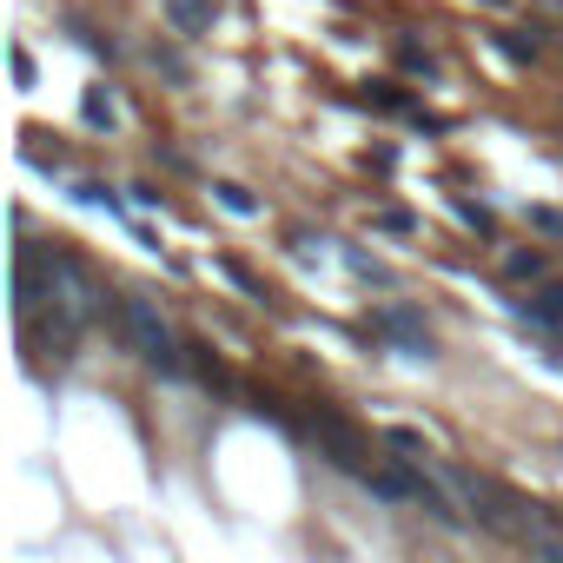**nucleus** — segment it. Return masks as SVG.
<instances>
[{"label":"nucleus","mask_w":563,"mask_h":563,"mask_svg":"<svg viewBox=\"0 0 563 563\" xmlns=\"http://www.w3.org/2000/svg\"><path fill=\"white\" fill-rule=\"evenodd\" d=\"M524 318H537V326H563V285H543L537 298H524Z\"/></svg>","instance_id":"39448f33"},{"label":"nucleus","mask_w":563,"mask_h":563,"mask_svg":"<svg viewBox=\"0 0 563 563\" xmlns=\"http://www.w3.org/2000/svg\"><path fill=\"white\" fill-rule=\"evenodd\" d=\"M219 199H225V206H232V212H238V219H253V212H259V206H253V199H246V193H238V186H219Z\"/></svg>","instance_id":"0eeeda50"},{"label":"nucleus","mask_w":563,"mask_h":563,"mask_svg":"<svg viewBox=\"0 0 563 563\" xmlns=\"http://www.w3.org/2000/svg\"><path fill=\"white\" fill-rule=\"evenodd\" d=\"M311 438L332 451V464L339 470H358V457H365V444H358V431L339 418V412H311Z\"/></svg>","instance_id":"f03ea898"},{"label":"nucleus","mask_w":563,"mask_h":563,"mask_svg":"<svg viewBox=\"0 0 563 563\" xmlns=\"http://www.w3.org/2000/svg\"><path fill=\"white\" fill-rule=\"evenodd\" d=\"M167 14L180 34H206L212 27V0H167Z\"/></svg>","instance_id":"20e7f679"},{"label":"nucleus","mask_w":563,"mask_h":563,"mask_svg":"<svg viewBox=\"0 0 563 563\" xmlns=\"http://www.w3.org/2000/svg\"><path fill=\"white\" fill-rule=\"evenodd\" d=\"M378 332L405 339V352H431V332H425V318H418V311H405V305H384V311H378Z\"/></svg>","instance_id":"7ed1b4c3"},{"label":"nucleus","mask_w":563,"mask_h":563,"mask_svg":"<svg viewBox=\"0 0 563 563\" xmlns=\"http://www.w3.org/2000/svg\"><path fill=\"white\" fill-rule=\"evenodd\" d=\"M543 272V253H511V279H537Z\"/></svg>","instance_id":"423d86ee"},{"label":"nucleus","mask_w":563,"mask_h":563,"mask_svg":"<svg viewBox=\"0 0 563 563\" xmlns=\"http://www.w3.org/2000/svg\"><path fill=\"white\" fill-rule=\"evenodd\" d=\"M14 79H21V87H34V60H27V47H14Z\"/></svg>","instance_id":"6e6552de"},{"label":"nucleus","mask_w":563,"mask_h":563,"mask_svg":"<svg viewBox=\"0 0 563 563\" xmlns=\"http://www.w3.org/2000/svg\"><path fill=\"white\" fill-rule=\"evenodd\" d=\"M120 332L133 339V352H139L152 371H180V365H186L180 345H173V332H167V318H159L146 298H126V305H120Z\"/></svg>","instance_id":"f257e3e1"}]
</instances>
